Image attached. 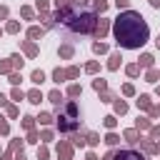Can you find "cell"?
I'll use <instances>...</instances> for the list:
<instances>
[{
    "instance_id": "obj_1",
    "label": "cell",
    "mask_w": 160,
    "mask_h": 160,
    "mask_svg": "<svg viewBox=\"0 0 160 160\" xmlns=\"http://www.w3.org/2000/svg\"><path fill=\"white\" fill-rule=\"evenodd\" d=\"M112 32H115L118 45L125 48V50H138V48H142V45L148 42V38H150V28H148L145 18H142L138 10H130V8L115 18Z\"/></svg>"
},
{
    "instance_id": "obj_2",
    "label": "cell",
    "mask_w": 160,
    "mask_h": 160,
    "mask_svg": "<svg viewBox=\"0 0 160 160\" xmlns=\"http://www.w3.org/2000/svg\"><path fill=\"white\" fill-rule=\"evenodd\" d=\"M60 108V115H58V128H60V132H72V130H78V125H80V110H78V105L72 102V100H68V102H62V105H58Z\"/></svg>"
},
{
    "instance_id": "obj_3",
    "label": "cell",
    "mask_w": 160,
    "mask_h": 160,
    "mask_svg": "<svg viewBox=\"0 0 160 160\" xmlns=\"http://www.w3.org/2000/svg\"><path fill=\"white\" fill-rule=\"evenodd\" d=\"M110 160H145V158L135 150H120V152H110Z\"/></svg>"
},
{
    "instance_id": "obj_4",
    "label": "cell",
    "mask_w": 160,
    "mask_h": 160,
    "mask_svg": "<svg viewBox=\"0 0 160 160\" xmlns=\"http://www.w3.org/2000/svg\"><path fill=\"white\" fill-rule=\"evenodd\" d=\"M58 158L60 160H70L72 158V145L70 142H60L58 145Z\"/></svg>"
},
{
    "instance_id": "obj_5",
    "label": "cell",
    "mask_w": 160,
    "mask_h": 160,
    "mask_svg": "<svg viewBox=\"0 0 160 160\" xmlns=\"http://www.w3.org/2000/svg\"><path fill=\"white\" fill-rule=\"evenodd\" d=\"M92 32H95L98 38H102V35L108 32V20H98V22H95V28H92Z\"/></svg>"
},
{
    "instance_id": "obj_6",
    "label": "cell",
    "mask_w": 160,
    "mask_h": 160,
    "mask_svg": "<svg viewBox=\"0 0 160 160\" xmlns=\"http://www.w3.org/2000/svg\"><path fill=\"white\" fill-rule=\"evenodd\" d=\"M28 100H30L32 105H40V100H42V92H40V90H30V92H28Z\"/></svg>"
},
{
    "instance_id": "obj_7",
    "label": "cell",
    "mask_w": 160,
    "mask_h": 160,
    "mask_svg": "<svg viewBox=\"0 0 160 160\" xmlns=\"http://www.w3.org/2000/svg\"><path fill=\"white\" fill-rule=\"evenodd\" d=\"M120 60H122V58H120V52H112V55H110V62H108V68H110V70H118Z\"/></svg>"
},
{
    "instance_id": "obj_8",
    "label": "cell",
    "mask_w": 160,
    "mask_h": 160,
    "mask_svg": "<svg viewBox=\"0 0 160 160\" xmlns=\"http://www.w3.org/2000/svg\"><path fill=\"white\" fill-rule=\"evenodd\" d=\"M22 50H25L30 58H35V55H38V48H35L32 42H22Z\"/></svg>"
},
{
    "instance_id": "obj_9",
    "label": "cell",
    "mask_w": 160,
    "mask_h": 160,
    "mask_svg": "<svg viewBox=\"0 0 160 160\" xmlns=\"http://www.w3.org/2000/svg\"><path fill=\"white\" fill-rule=\"evenodd\" d=\"M48 98H50V102H52V105H62V95H60L58 90H52Z\"/></svg>"
},
{
    "instance_id": "obj_10",
    "label": "cell",
    "mask_w": 160,
    "mask_h": 160,
    "mask_svg": "<svg viewBox=\"0 0 160 160\" xmlns=\"http://www.w3.org/2000/svg\"><path fill=\"white\" fill-rule=\"evenodd\" d=\"M30 80H32V82H35V85H40V82H42V80H45V72H42V70H35V72H32V78H30Z\"/></svg>"
},
{
    "instance_id": "obj_11",
    "label": "cell",
    "mask_w": 160,
    "mask_h": 160,
    "mask_svg": "<svg viewBox=\"0 0 160 160\" xmlns=\"http://www.w3.org/2000/svg\"><path fill=\"white\" fill-rule=\"evenodd\" d=\"M140 65H142V68H150V65H152V55H148V52L140 55Z\"/></svg>"
},
{
    "instance_id": "obj_12",
    "label": "cell",
    "mask_w": 160,
    "mask_h": 160,
    "mask_svg": "<svg viewBox=\"0 0 160 160\" xmlns=\"http://www.w3.org/2000/svg\"><path fill=\"white\" fill-rule=\"evenodd\" d=\"M125 140L128 142H138V130H125Z\"/></svg>"
},
{
    "instance_id": "obj_13",
    "label": "cell",
    "mask_w": 160,
    "mask_h": 160,
    "mask_svg": "<svg viewBox=\"0 0 160 160\" xmlns=\"http://www.w3.org/2000/svg\"><path fill=\"white\" fill-rule=\"evenodd\" d=\"M28 35H30L32 40H38V38L42 35V28H30V30H28Z\"/></svg>"
},
{
    "instance_id": "obj_14",
    "label": "cell",
    "mask_w": 160,
    "mask_h": 160,
    "mask_svg": "<svg viewBox=\"0 0 160 160\" xmlns=\"http://www.w3.org/2000/svg\"><path fill=\"white\" fill-rule=\"evenodd\" d=\"M60 55L62 58H72V45H62L60 48Z\"/></svg>"
},
{
    "instance_id": "obj_15",
    "label": "cell",
    "mask_w": 160,
    "mask_h": 160,
    "mask_svg": "<svg viewBox=\"0 0 160 160\" xmlns=\"http://www.w3.org/2000/svg\"><path fill=\"white\" fill-rule=\"evenodd\" d=\"M52 80H55V82H62V80H65V70H60V68H58V70L52 72Z\"/></svg>"
},
{
    "instance_id": "obj_16",
    "label": "cell",
    "mask_w": 160,
    "mask_h": 160,
    "mask_svg": "<svg viewBox=\"0 0 160 160\" xmlns=\"http://www.w3.org/2000/svg\"><path fill=\"white\" fill-rule=\"evenodd\" d=\"M138 108H150V98L148 95H140L138 98Z\"/></svg>"
},
{
    "instance_id": "obj_17",
    "label": "cell",
    "mask_w": 160,
    "mask_h": 160,
    "mask_svg": "<svg viewBox=\"0 0 160 160\" xmlns=\"http://www.w3.org/2000/svg\"><path fill=\"white\" fill-rule=\"evenodd\" d=\"M115 112H120V115H122V112H128V105H125L122 100H115Z\"/></svg>"
},
{
    "instance_id": "obj_18",
    "label": "cell",
    "mask_w": 160,
    "mask_h": 160,
    "mask_svg": "<svg viewBox=\"0 0 160 160\" xmlns=\"http://www.w3.org/2000/svg\"><path fill=\"white\" fill-rule=\"evenodd\" d=\"M100 142V135L98 132H88V145H98Z\"/></svg>"
},
{
    "instance_id": "obj_19",
    "label": "cell",
    "mask_w": 160,
    "mask_h": 160,
    "mask_svg": "<svg viewBox=\"0 0 160 160\" xmlns=\"http://www.w3.org/2000/svg\"><path fill=\"white\" fill-rule=\"evenodd\" d=\"M105 142H108V145H118V142H120V138H118L115 132H108V138H105Z\"/></svg>"
},
{
    "instance_id": "obj_20",
    "label": "cell",
    "mask_w": 160,
    "mask_h": 160,
    "mask_svg": "<svg viewBox=\"0 0 160 160\" xmlns=\"http://www.w3.org/2000/svg\"><path fill=\"white\" fill-rule=\"evenodd\" d=\"M108 10V2L105 0H95V12H105Z\"/></svg>"
},
{
    "instance_id": "obj_21",
    "label": "cell",
    "mask_w": 160,
    "mask_h": 160,
    "mask_svg": "<svg viewBox=\"0 0 160 160\" xmlns=\"http://www.w3.org/2000/svg\"><path fill=\"white\" fill-rule=\"evenodd\" d=\"M92 50H95V52H108V45H105V42H95Z\"/></svg>"
},
{
    "instance_id": "obj_22",
    "label": "cell",
    "mask_w": 160,
    "mask_h": 160,
    "mask_svg": "<svg viewBox=\"0 0 160 160\" xmlns=\"http://www.w3.org/2000/svg\"><path fill=\"white\" fill-rule=\"evenodd\" d=\"M10 60H12V65H15V68H22V58H20L18 52H15V55H10Z\"/></svg>"
},
{
    "instance_id": "obj_23",
    "label": "cell",
    "mask_w": 160,
    "mask_h": 160,
    "mask_svg": "<svg viewBox=\"0 0 160 160\" xmlns=\"http://www.w3.org/2000/svg\"><path fill=\"white\" fill-rule=\"evenodd\" d=\"M38 120H40V125H48V122H52V118H50L48 112H40V118H38Z\"/></svg>"
},
{
    "instance_id": "obj_24",
    "label": "cell",
    "mask_w": 160,
    "mask_h": 160,
    "mask_svg": "<svg viewBox=\"0 0 160 160\" xmlns=\"http://www.w3.org/2000/svg\"><path fill=\"white\" fill-rule=\"evenodd\" d=\"M145 128H150V120H145V118H138V130H145Z\"/></svg>"
},
{
    "instance_id": "obj_25",
    "label": "cell",
    "mask_w": 160,
    "mask_h": 160,
    "mask_svg": "<svg viewBox=\"0 0 160 160\" xmlns=\"http://www.w3.org/2000/svg\"><path fill=\"white\" fill-rule=\"evenodd\" d=\"M138 72H140V65H128V75H132V78H135Z\"/></svg>"
},
{
    "instance_id": "obj_26",
    "label": "cell",
    "mask_w": 160,
    "mask_h": 160,
    "mask_svg": "<svg viewBox=\"0 0 160 160\" xmlns=\"http://www.w3.org/2000/svg\"><path fill=\"white\" fill-rule=\"evenodd\" d=\"M78 72H80L78 68H68V70H65V78H78Z\"/></svg>"
},
{
    "instance_id": "obj_27",
    "label": "cell",
    "mask_w": 160,
    "mask_h": 160,
    "mask_svg": "<svg viewBox=\"0 0 160 160\" xmlns=\"http://www.w3.org/2000/svg\"><path fill=\"white\" fill-rule=\"evenodd\" d=\"M92 88H95V90H105V88H108V82H105V80H95V82H92Z\"/></svg>"
},
{
    "instance_id": "obj_28",
    "label": "cell",
    "mask_w": 160,
    "mask_h": 160,
    "mask_svg": "<svg viewBox=\"0 0 160 160\" xmlns=\"http://www.w3.org/2000/svg\"><path fill=\"white\" fill-rule=\"evenodd\" d=\"M32 120H35V118H30V115H28V118H22V128L32 130Z\"/></svg>"
},
{
    "instance_id": "obj_29",
    "label": "cell",
    "mask_w": 160,
    "mask_h": 160,
    "mask_svg": "<svg viewBox=\"0 0 160 160\" xmlns=\"http://www.w3.org/2000/svg\"><path fill=\"white\" fill-rule=\"evenodd\" d=\"M72 142H75V145H80V148H82V145H85V142H88V140H85V138H82V135H72Z\"/></svg>"
},
{
    "instance_id": "obj_30",
    "label": "cell",
    "mask_w": 160,
    "mask_h": 160,
    "mask_svg": "<svg viewBox=\"0 0 160 160\" xmlns=\"http://www.w3.org/2000/svg\"><path fill=\"white\" fill-rule=\"evenodd\" d=\"M38 160H48V148H38Z\"/></svg>"
},
{
    "instance_id": "obj_31",
    "label": "cell",
    "mask_w": 160,
    "mask_h": 160,
    "mask_svg": "<svg viewBox=\"0 0 160 160\" xmlns=\"http://www.w3.org/2000/svg\"><path fill=\"white\" fill-rule=\"evenodd\" d=\"M18 30H20V25H18L15 20H12V22H8V32H18Z\"/></svg>"
},
{
    "instance_id": "obj_32",
    "label": "cell",
    "mask_w": 160,
    "mask_h": 160,
    "mask_svg": "<svg viewBox=\"0 0 160 160\" xmlns=\"http://www.w3.org/2000/svg\"><path fill=\"white\" fill-rule=\"evenodd\" d=\"M68 92H70L72 98H78V95H80V85H70V90H68Z\"/></svg>"
},
{
    "instance_id": "obj_33",
    "label": "cell",
    "mask_w": 160,
    "mask_h": 160,
    "mask_svg": "<svg viewBox=\"0 0 160 160\" xmlns=\"http://www.w3.org/2000/svg\"><path fill=\"white\" fill-rule=\"evenodd\" d=\"M115 122H118L115 115H108V118H105V125H108V128H115Z\"/></svg>"
},
{
    "instance_id": "obj_34",
    "label": "cell",
    "mask_w": 160,
    "mask_h": 160,
    "mask_svg": "<svg viewBox=\"0 0 160 160\" xmlns=\"http://www.w3.org/2000/svg\"><path fill=\"white\" fill-rule=\"evenodd\" d=\"M115 5H118V10H120V8L128 10V8H130V0H115Z\"/></svg>"
},
{
    "instance_id": "obj_35",
    "label": "cell",
    "mask_w": 160,
    "mask_h": 160,
    "mask_svg": "<svg viewBox=\"0 0 160 160\" xmlns=\"http://www.w3.org/2000/svg\"><path fill=\"white\" fill-rule=\"evenodd\" d=\"M85 70H88V72H98V62H88Z\"/></svg>"
},
{
    "instance_id": "obj_36",
    "label": "cell",
    "mask_w": 160,
    "mask_h": 160,
    "mask_svg": "<svg viewBox=\"0 0 160 160\" xmlns=\"http://www.w3.org/2000/svg\"><path fill=\"white\" fill-rule=\"evenodd\" d=\"M22 98H25V95H22V90H18V88H15V90H12V100H22Z\"/></svg>"
},
{
    "instance_id": "obj_37",
    "label": "cell",
    "mask_w": 160,
    "mask_h": 160,
    "mask_svg": "<svg viewBox=\"0 0 160 160\" xmlns=\"http://www.w3.org/2000/svg\"><path fill=\"white\" fill-rule=\"evenodd\" d=\"M8 130H10V128H8V122L0 118V132H2V135H8Z\"/></svg>"
},
{
    "instance_id": "obj_38",
    "label": "cell",
    "mask_w": 160,
    "mask_h": 160,
    "mask_svg": "<svg viewBox=\"0 0 160 160\" xmlns=\"http://www.w3.org/2000/svg\"><path fill=\"white\" fill-rule=\"evenodd\" d=\"M20 12H22V18H28V20H30V18H32V10H30V8H22V10H20Z\"/></svg>"
},
{
    "instance_id": "obj_39",
    "label": "cell",
    "mask_w": 160,
    "mask_h": 160,
    "mask_svg": "<svg viewBox=\"0 0 160 160\" xmlns=\"http://www.w3.org/2000/svg\"><path fill=\"white\" fill-rule=\"evenodd\" d=\"M122 92H125V95H132L135 88H132V85H122Z\"/></svg>"
},
{
    "instance_id": "obj_40",
    "label": "cell",
    "mask_w": 160,
    "mask_h": 160,
    "mask_svg": "<svg viewBox=\"0 0 160 160\" xmlns=\"http://www.w3.org/2000/svg\"><path fill=\"white\" fill-rule=\"evenodd\" d=\"M148 80H150V82H155V80H158V72H155V70H150V72H148Z\"/></svg>"
},
{
    "instance_id": "obj_41",
    "label": "cell",
    "mask_w": 160,
    "mask_h": 160,
    "mask_svg": "<svg viewBox=\"0 0 160 160\" xmlns=\"http://www.w3.org/2000/svg\"><path fill=\"white\" fill-rule=\"evenodd\" d=\"M10 82H12V85H18V82H20V75H18V72H12V75H10Z\"/></svg>"
},
{
    "instance_id": "obj_42",
    "label": "cell",
    "mask_w": 160,
    "mask_h": 160,
    "mask_svg": "<svg viewBox=\"0 0 160 160\" xmlns=\"http://www.w3.org/2000/svg\"><path fill=\"white\" fill-rule=\"evenodd\" d=\"M0 72H10V62H0Z\"/></svg>"
},
{
    "instance_id": "obj_43",
    "label": "cell",
    "mask_w": 160,
    "mask_h": 160,
    "mask_svg": "<svg viewBox=\"0 0 160 160\" xmlns=\"http://www.w3.org/2000/svg\"><path fill=\"white\" fill-rule=\"evenodd\" d=\"M5 18H8V8H5V5H0V20H5Z\"/></svg>"
},
{
    "instance_id": "obj_44",
    "label": "cell",
    "mask_w": 160,
    "mask_h": 160,
    "mask_svg": "<svg viewBox=\"0 0 160 160\" xmlns=\"http://www.w3.org/2000/svg\"><path fill=\"white\" fill-rule=\"evenodd\" d=\"M28 142H38V132H30L28 135Z\"/></svg>"
},
{
    "instance_id": "obj_45",
    "label": "cell",
    "mask_w": 160,
    "mask_h": 160,
    "mask_svg": "<svg viewBox=\"0 0 160 160\" xmlns=\"http://www.w3.org/2000/svg\"><path fill=\"white\" fill-rule=\"evenodd\" d=\"M68 2H70V0H55V8H65Z\"/></svg>"
},
{
    "instance_id": "obj_46",
    "label": "cell",
    "mask_w": 160,
    "mask_h": 160,
    "mask_svg": "<svg viewBox=\"0 0 160 160\" xmlns=\"http://www.w3.org/2000/svg\"><path fill=\"white\" fill-rule=\"evenodd\" d=\"M150 132H152V138H160V128H152Z\"/></svg>"
},
{
    "instance_id": "obj_47",
    "label": "cell",
    "mask_w": 160,
    "mask_h": 160,
    "mask_svg": "<svg viewBox=\"0 0 160 160\" xmlns=\"http://www.w3.org/2000/svg\"><path fill=\"white\" fill-rule=\"evenodd\" d=\"M5 102H8V98H5V95H2V92H0V108H2V105H5Z\"/></svg>"
},
{
    "instance_id": "obj_48",
    "label": "cell",
    "mask_w": 160,
    "mask_h": 160,
    "mask_svg": "<svg viewBox=\"0 0 160 160\" xmlns=\"http://www.w3.org/2000/svg\"><path fill=\"white\" fill-rule=\"evenodd\" d=\"M150 5L152 8H160V0H150Z\"/></svg>"
},
{
    "instance_id": "obj_49",
    "label": "cell",
    "mask_w": 160,
    "mask_h": 160,
    "mask_svg": "<svg viewBox=\"0 0 160 160\" xmlns=\"http://www.w3.org/2000/svg\"><path fill=\"white\" fill-rule=\"evenodd\" d=\"M15 160H25V155H22V150L18 152V158H15Z\"/></svg>"
},
{
    "instance_id": "obj_50",
    "label": "cell",
    "mask_w": 160,
    "mask_h": 160,
    "mask_svg": "<svg viewBox=\"0 0 160 160\" xmlns=\"http://www.w3.org/2000/svg\"><path fill=\"white\" fill-rule=\"evenodd\" d=\"M158 48H160V38H158Z\"/></svg>"
}]
</instances>
